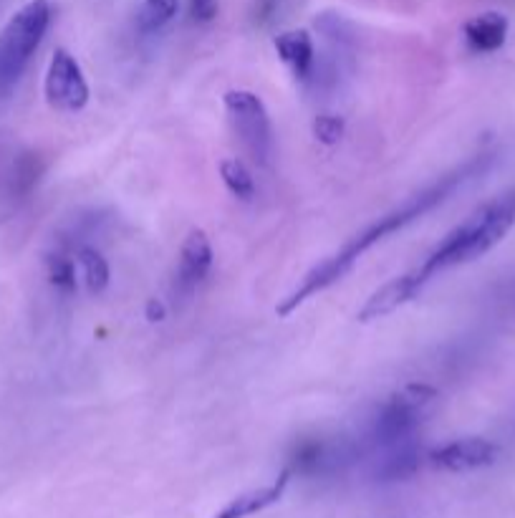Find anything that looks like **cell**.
Returning a JSON list of instances; mask_svg holds the SVG:
<instances>
[{
    "label": "cell",
    "instance_id": "obj_1",
    "mask_svg": "<svg viewBox=\"0 0 515 518\" xmlns=\"http://www.w3.org/2000/svg\"><path fill=\"white\" fill-rule=\"evenodd\" d=\"M513 225L515 187H510V190H503V193L495 195L493 200L480 205V208L475 210V213H470L457 228H452L450 233L442 238L440 246H437L420 266L402 273V276L392 278L389 284H384L382 289L374 291L367 299V304L362 306V311L356 314V319L367 324V321H377L394 314V311L402 309L404 304H409V301L415 299L437 273L447 271V268L465 266V263L470 261H478L485 253L493 251L505 235L510 233Z\"/></svg>",
    "mask_w": 515,
    "mask_h": 518
},
{
    "label": "cell",
    "instance_id": "obj_2",
    "mask_svg": "<svg viewBox=\"0 0 515 518\" xmlns=\"http://www.w3.org/2000/svg\"><path fill=\"white\" fill-rule=\"evenodd\" d=\"M488 162H490V155L473 157V160L465 162L462 167H457V170L447 172V175H442L440 180L432 182V185L425 187L422 193L404 200V203L399 205V208H394L392 213L382 215V218L374 220L372 225H367V228H364L362 233H356L354 238L341 248V251H336L334 256H329L326 261H321L319 266L311 268V271L303 276L301 284H298L296 289H293L291 294L276 306V314L291 316L293 311H296L301 304H306L308 299H314L316 294H321V291L339 284L341 278L356 266V261H359L369 248H374L377 243H382L387 235L407 228L409 223H415L417 218H422V215L435 210L440 203H445V200L455 193L457 187L465 185V182H468L473 175H478V172H483L485 167H488Z\"/></svg>",
    "mask_w": 515,
    "mask_h": 518
},
{
    "label": "cell",
    "instance_id": "obj_3",
    "mask_svg": "<svg viewBox=\"0 0 515 518\" xmlns=\"http://www.w3.org/2000/svg\"><path fill=\"white\" fill-rule=\"evenodd\" d=\"M51 23V6L48 0H28L26 6L8 21L0 33V84H13L23 74L26 64Z\"/></svg>",
    "mask_w": 515,
    "mask_h": 518
},
{
    "label": "cell",
    "instance_id": "obj_4",
    "mask_svg": "<svg viewBox=\"0 0 515 518\" xmlns=\"http://www.w3.org/2000/svg\"><path fill=\"white\" fill-rule=\"evenodd\" d=\"M437 390L430 385H407L394 392L374 422V435L382 445H399L412 440L422 422L437 405Z\"/></svg>",
    "mask_w": 515,
    "mask_h": 518
},
{
    "label": "cell",
    "instance_id": "obj_5",
    "mask_svg": "<svg viewBox=\"0 0 515 518\" xmlns=\"http://www.w3.org/2000/svg\"><path fill=\"white\" fill-rule=\"evenodd\" d=\"M223 104L230 117V124H233L235 134H238L240 145L253 157L255 165H271L273 127L263 99L248 89H233L225 94Z\"/></svg>",
    "mask_w": 515,
    "mask_h": 518
},
{
    "label": "cell",
    "instance_id": "obj_6",
    "mask_svg": "<svg viewBox=\"0 0 515 518\" xmlns=\"http://www.w3.org/2000/svg\"><path fill=\"white\" fill-rule=\"evenodd\" d=\"M48 107L56 112H81L89 104V84L84 79L79 61L66 49H56L48 61L46 81H43Z\"/></svg>",
    "mask_w": 515,
    "mask_h": 518
},
{
    "label": "cell",
    "instance_id": "obj_7",
    "mask_svg": "<svg viewBox=\"0 0 515 518\" xmlns=\"http://www.w3.org/2000/svg\"><path fill=\"white\" fill-rule=\"evenodd\" d=\"M495 458H498V448L485 438L452 440V443L440 445L430 453V460L437 468L452 470V473L485 468V465H493Z\"/></svg>",
    "mask_w": 515,
    "mask_h": 518
},
{
    "label": "cell",
    "instance_id": "obj_8",
    "mask_svg": "<svg viewBox=\"0 0 515 518\" xmlns=\"http://www.w3.org/2000/svg\"><path fill=\"white\" fill-rule=\"evenodd\" d=\"M210 268H213V246H210V238L205 235V230L192 228L180 251L177 289L185 291V294L195 291L208 278Z\"/></svg>",
    "mask_w": 515,
    "mask_h": 518
},
{
    "label": "cell",
    "instance_id": "obj_9",
    "mask_svg": "<svg viewBox=\"0 0 515 518\" xmlns=\"http://www.w3.org/2000/svg\"><path fill=\"white\" fill-rule=\"evenodd\" d=\"M278 56H281L283 64L293 71L298 81H308L311 74H314V41L308 36V31L303 28H296V31H286L281 36H276L273 41Z\"/></svg>",
    "mask_w": 515,
    "mask_h": 518
},
{
    "label": "cell",
    "instance_id": "obj_10",
    "mask_svg": "<svg viewBox=\"0 0 515 518\" xmlns=\"http://www.w3.org/2000/svg\"><path fill=\"white\" fill-rule=\"evenodd\" d=\"M465 38H468L470 49L478 54H493V51L503 49L505 38H508V18L498 11L480 13L465 23Z\"/></svg>",
    "mask_w": 515,
    "mask_h": 518
},
{
    "label": "cell",
    "instance_id": "obj_11",
    "mask_svg": "<svg viewBox=\"0 0 515 518\" xmlns=\"http://www.w3.org/2000/svg\"><path fill=\"white\" fill-rule=\"evenodd\" d=\"M286 486H288V470L286 473H281V478L273 481L271 486H263V488H258V491H248V493H243V496H238L215 518H243V516H250V513L263 511V508L271 506V503H276L278 498L283 496Z\"/></svg>",
    "mask_w": 515,
    "mask_h": 518
},
{
    "label": "cell",
    "instance_id": "obj_12",
    "mask_svg": "<svg viewBox=\"0 0 515 518\" xmlns=\"http://www.w3.org/2000/svg\"><path fill=\"white\" fill-rule=\"evenodd\" d=\"M76 263L84 271V281L91 294H101L109 286V263L96 248L79 246L76 248Z\"/></svg>",
    "mask_w": 515,
    "mask_h": 518
},
{
    "label": "cell",
    "instance_id": "obj_13",
    "mask_svg": "<svg viewBox=\"0 0 515 518\" xmlns=\"http://www.w3.org/2000/svg\"><path fill=\"white\" fill-rule=\"evenodd\" d=\"M177 11H180V0H142L137 16L139 28L144 33L160 31L177 16Z\"/></svg>",
    "mask_w": 515,
    "mask_h": 518
},
{
    "label": "cell",
    "instance_id": "obj_14",
    "mask_svg": "<svg viewBox=\"0 0 515 518\" xmlns=\"http://www.w3.org/2000/svg\"><path fill=\"white\" fill-rule=\"evenodd\" d=\"M220 177H223L225 187L230 193L235 195L238 200H253L255 198V180L250 175L248 167L243 165L240 160H223L220 162Z\"/></svg>",
    "mask_w": 515,
    "mask_h": 518
},
{
    "label": "cell",
    "instance_id": "obj_15",
    "mask_svg": "<svg viewBox=\"0 0 515 518\" xmlns=\"http://www.w3.org/2000/svg\"><path fill=\"white\" fill-rule=\"evenodd\" d=\"M46 268H48V278L51 284L56 286L64 294H71L76 289V266L74 258H69L66 253H51L46 258Z\"/></svg>",
    "mask_w": 515,
    "mask_h": 518
},
{
    "label": "cell",
    "instance_id": "obj_16",
    "mask_svg": "<svg viewBox=\"0 0 515 518\" xmlns=\"http://www.w3.org/2000/svg\"><path fill=\"white\" fill-rule=\"evenodd\" d=\"M314 134L324 145H336L344 134V119L334 117V114H321L314 122Z\"/></svg>",
    "mask_w": 515,
    "mask_h": 518
},
{
    "label": "cell",
    "instance_id": "obj_17",
    "mask_svg": "<svg viewBox=\"0 0 515 518\" xmlns=\"http://www.w3.org/2000/svg\"><path fill=\"white\" fill-rule=\"evenodd\" d=\"M218 8V0H190V16L195 23H213Z\"/></svg>",
    "mask_w": 515,
    "mask_h": 518
},
{
    "label": "cell",
    "instance_id": "obj_18",
    "mask_svg": "<svg viewBox=\"0 0 515 518\" xmlns=\"http://www.w3.org/2000/svg\"><path fill=\"white\" fill-rule=\"evenodd\" d=\"M162 316H165V306H162L157 299L149 301V304H147V319L149 321H162Z\"/></svg>",
    "mask_w": 515,
    "mask_h": 518
}]
</instances>
